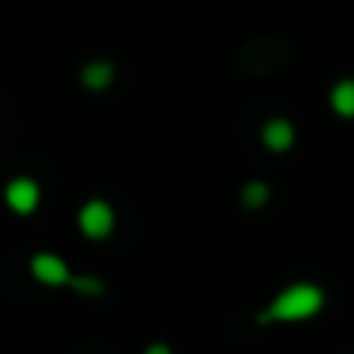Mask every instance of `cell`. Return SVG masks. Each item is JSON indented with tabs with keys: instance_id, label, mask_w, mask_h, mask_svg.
Instances as JSON below:
<instances>
[{
	"instance_id": "cell-1",
	"label": "cell",
	"mask_w": 354,
	"mask_h": 354,
	"mask_svg": "<svg viewBox=\"0 0 354 354\" xmlns=\"http://www.w3.org/2000/svg\"><path fill=\"white\" fill-rule=\"evenodd\" d=\"M324 305V292L311 283H299V286H289L283 295H277V301L270 305V317L277 320H305L311 314L320 311Z\"/></svg>"
},
{
	"instance_id": "cell-2",
	"label": "cell",
	"mask_w": 354,
	"mask_h": 354,
	"mask_svg": "<svg viewBox=\"0 0 354 354\" xmlns=\"http://www.w3.org/2000/svg\"><path fill=\"white\" fill-rule=\"evenodd\" d=\"M81 230L87 233L91 239H103L112 233V227H115V214H112L109 202L103 199H91L84 208H81Z\"/></svg>"
},
{
	"instance_id": "cell-3",
	"label": "cell",
	"mask_w": 354,
	"mask_h": 354,
	"mask_svg": "<svg viewBox=\"0 0 354 354\" xmlns=\"http://www.w3.org/2000/svg\"><path fill=\"white\" fill-rule=\"evenodd\" d=\"M6 202H10L12 212L28 214V212H35L37 202H41V189H37V183L31 180V177H16V180H10V187H6Z\"/></svg>"
},
{
	"instance_id": "cell-4",
	"label": "cell",
	"mask_w": 354,
	"mask_h": 354,
	"mask_svg": "<svg viewBox=\"0 0 354 354\" xmlns=\"http://www.w3.org/2000/svg\"><path fill=\"white\" fill-rule=\"evenodd\" d=\"M31 270H35V277L41 283H47V286H62V283H68L66 261H62L59 255H50V252H41V255H35V261H31Z\"/></svg>"
},
{
	"instance_id": "cell-5",
	"label": "cell",
	"mask_w": 354,
	"mask_h": 354,
	"mask_svg": "<svg viewBox=\"0 0 354 354\" xmlns=\"http://www.w3.org/2000/svg\"><path fill=\"white\" fill-rule=\"evenodd\" d=\"M261 140H264V147L274 149V153H286V149L295 143V128L286 122V118H270L261 131Z\"/></svg>"
},
{
	"instance_id": "cell-6",
	"label": "cell",
	"mask_w": 354,
	"mask_h": 354,
	"mask_svg": "<svg viewBox=\"0 0 354 354\" xmlns=\"http://www.w3.org/2000/svg\"><path fill=\"white\" fill-rule=\"evenodd\" d=\"M112 78H115V68H112V62H87L84 72H81V81H84V87H91V91H103V87L112 84Z\"/></svg>"
},
{
	"instance_id": "cell-7",
	"label": "cell",
	"mask_w": 354,
	"mask_h": 354,
	"mask_svg": "<svg viewBox=\"0 0 354 354\" xmlns=\"http://www.w3.org/2000/svg\"><path fill=\"white\" fill-rule=\"evenodd\" d=\"M330 103L342 118H354V78H345L333 87Z\"/></svg>"
},
{
	"instance_id": "cell-8",
	"label": "cell",
	"mask_w": 354,
	"mask_h": 354,
	"mask_svg": "<svg viewBox=\"0 0 354 354\" xmlns=\"http://www.w3.org/2000/svg\"><path fill=\"white\" fill-rule=\"evenodd\" d=\"M268 196H270V189H268V183H261V180L245 183V189H243V202L249 208H261L264 202H268Z\"/></svg>"
},
{
	"instance_id": "cell-9",
	"label": "cell",
	"mask_w": 354,
	"mask_h": 354,
	"mask_svg": "<svg viewBox=\"0 0 354 354\" xmlns=\"http://www.w3.org/2000/svg\"><path fill=\"white\" fill-rule=\"evenodd\" d=\"M72 286L78 289V292H84V295H100L103 292V283H100L97 277H75Z\"/></svg>"
},
{
	"instance_id": "cell-10",
	"label": "cell",
	"mask_w": 354,
	"mask_h": 354,
	"mask_svg": "<svg viewBox=\"0 0 354 354\" xmlns=\"http://www.w3.org/2000/svg\"><path fill=\"white\" fill-rule=\"evenodd\" d=\"M147 354H171V351H168V345H153V348H147Z\"/></svg>"
}]
</instances>
